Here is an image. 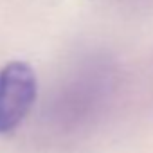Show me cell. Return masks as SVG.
Returning a JSON list of instances; mask_svg holds the SVG:
<instances>
[{
    "label": "cell",
    "instance_id": "cell-1",
    "mask_svg": "<svg viewBox=\"0 0 153 153\" xmlns=\"http://www.w3.org/2000/svg\"><path fill=\"white\" fill-rule=\"evenodd\" d=\"M110 90V72L103 65L74 70L47 106L45 119L58 133H78L99 112Z\"/></svg>",
    "mask_w": 153,
    "mask_h": 153
},
{
    "label": "cell",
    "instance_id": "cell-2",
    "mask_svg": "<svg viewBox=\"0 0 153 153\" xmlns=\"http://www.w3.org/2000/svg\"><path fill=\"white\" fill-rule=\"evenodd\" d=\"M38 81L24 61H11L0 70V133L15 131L34 106Z\"/></svg>",
    "mask_w": 153,
    "mask_h": 153
}]
</instances>
